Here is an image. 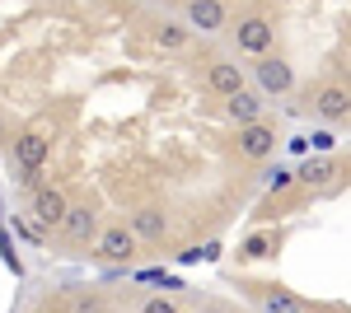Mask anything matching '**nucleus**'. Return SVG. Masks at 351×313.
Segmentation results:
<instances>
[{
    "label": "nucleus",
    "mask_w": 351,
    "mask_h": 313,
    "mask_svg": "<svg viewBox=\"0 0 351 313\" xmlns=\"http://www.w3.org/2000/svg\"><path fill=\"white\" fill-rule=\"evenodd\" d=\"M309 108H314L319 122H342L351 112V89L347 84H319V89L309 94Z\"/></svg>",
    "instance_id": "1"
},
{
    "label": "nucleus",
    "mask_w": 351,
    "mask_h": 313,
    "mask_svg": "<svg viewBox=\"0 0 351 313\" xmlns=\"http://www.w3.org/2000/svg\"><path fill=\"white\" fill-rule=\"evenodd\" d=\"M234 42H239V52H248V56H267L271 52V24L263 14H248V19H239V28H234Z\"/></svg>",
    "instance_id": "2"
},
{
    "label": "nucleus",
    "mask_w": 351,
    "mask_h": 313,
    "mask_svg": "<svg viewBox=\"0 0 351 313\" xmlns=\"http://www.w3.org/2000/svg\"><path fill=\"white\" fill-rule=\"evenodd\" d=\"M66 210H71V201L56 187H38L33 192V220H38V229H61Z\"/></svg>",
    "instance_id": "3"
},
{
    "label": "nucleus",
    "mask_w": 351,
    "mask_h": 313,
    "mask_svg": "<svg viewBox=\"0 0 351 313\" xmlns=\"http://www.w3.org/2000/svg\"><path fill=\"white\" fill-rule=\"evenodd\" d=\"M94 253H99L104 262H112V266H117V262H132L136 234L127 229V225H108V229L99 234V243H94Z\"/></svg>",
    "instance_id": "4"
},
{
    "label": "nucleus",
    "mask_w": 351,
    "mask_h": 313,
    "mask_svg": "<svg viewBox=\"0 0 351 313\" xmlns=\"http://www.w3.org/2000/svg\"><path fill=\"white\" fill-rule=\"evenodd\" d=\"M253 75H258V84H263L267 94H291V84H295V71H291L281 56H258Z\"/></svg>",
    "instance_id": "5"
},
{
    "label": "nucleus",
    "mask_w": 351,
    "mask_h": 313,
    "mask_svg": "<svg viewBox=\"0 0 351 313\" xmlns=\"http://www.w3.org/2000/svg\"><path fill=\"white\" fill-rule=\"evenodd\" d=\"M271 150H276V131H271L267 122H248V127H239V155L243 159H267Z\"/></svg>",
    "instance_id": "6"
},
{
    "label": "nucleus",
    "mask_w": 351,
    "mask_h": 313,
    "mask_svg": "<svg viewBox=\"0 0 351 313\" xmlns=\"http://www.w3.org/2000/svg\"><path fill=\"white\" fill-rule=\"evenodd\" d=\"M188 28H197V33H220L225 28V5L220 0H188Z\"/></svg>",
    "instance_id": "7"
},
{
    "label": "nucleus",
    "mask_w": 351,
    "mask_h": 313,
    "mask_svg": "<svg viewBox=\"0 0 351 313\" xmlns=\"http://www.w3.org/2000/svg\"><path fill=\"white\" fill-rule=\"evenodd\" d=\"M14 155H19V164H24V168H33V173H38V168L47 164V155H52V140H47L43 131H24V136L14 140Z\"/></svg>",
    "instance_id": "8"
},
{
    "label": "nucleus",
    "mask_w": 351,
    "mask_h": 313,
    "mask_svg": "<svg viewBox=\"0 0 351 313\" xmlns=\"http://www.w3.org/2000/svg\"><path fill=\"white\" fill-rule=\"evenodd\" d=\"M206 84L216 89L220 99H230V94H239L243 89V71L234 61H211V71H206Z\"/></svg>",
    "instance_id": "9"
},
{
    "label": "nucleus",
    "mask_w": 351,
    "mask_h": 313,
    "mask_svg": "<svg viewBox=\"0 0 351 313\" xmlns=\"http://www.w3.org/2000/svg\"><path fill=\"white\" fill-rule=\"evenodd\" d=\"M225 112H230L239 127L263 122V99H258V94H248V89H239V94H230V99H225Z\"/></svg>",
    "instance_id": "10"
},
{
    "label": "nucleus",
    "mask_w": 351,
    "mask_h": 313,
    "mask_svg": "<svg viewBox=\"0 0 351 313\" xmlns=\"http://www.w3.org/2000/svg\"><path fill=\"white\" fill-rule=\"evenodd\" d=\"M61 229H66V238L84 243V238L94 234V210H89V206H71V210H66V220H61Z\"/></svg>",
    "instance_id": "11"
},
{
    "label": "nucleus",
    "mask_w": 351,
    "mask_h": 313,
    "mask_svg": "<svg viewBox=\"0 0 351 313\" xmlns=\"http://www.w3.org/2000/svg\"><path fill=\"white\" fill-rule=\"evenodd\" d=\"M132 234L136 238H164L169 234V220H164L160 210H136L132 215Z\"/></svg>",
    "instance_id": "12"
},
{
    "label": "nucleus",
    "mask_w": 351,
    "mask_h": 313,
    "mask_svg": "<svg viewBox=\"0 0 351 313\" xmlns=\"http://www.w3.org/2000/svg\"><path fill=\"white\" fill-rule=\"evenodd\" d=\"M188 38H192L188 24H169V19H164V24L155 28V47H164V52H183Z\"/></svg>",
    "instance_id": "13"
},
{
    "label": "nucleus",
    "mask_w": 351,
    "mask_h": 313,
    "mask_svg": "<svg viewBox=\"0 0 351 313\" xmlns=\"http://www.w3.org/2000/svg\"><path fill=\"white\" fill-rule=\"evenodd\" d=\"M263 309L267 313H304V304H300L291 290H267L263 295Z\"/></svg>",
    "instance_id": "14"
},
{
    "label": "nucleus",
    "mask_w": 351,
    "mask_h": 313,
    "mask_svg": "<svg viewBox=\"0 0 351 313\" xmlns=\"http://www.w3.org/2000/svg\"><path fill=\"white\" fill-rule=\"evenodd\" d=\"M271 248H276V234H271V229H258V234H248V238H243V248H239V253L258 262V258H267Z\"/></svg>",
    "instance_id": "15"
},
{
    "label": "nucleus",
    "mask_w": 351,
    "mask_h": 313,
    "mask_svg": "<svg viewBox=\"0 0 351 313\" xmlns=\"http://www.w3.org/2000/svg\"><path fill=\"white\" fill-rule=\"evenodd\" d=\"M300 178L314 187V183H328V178H337V168H332V159H309V164L300 168Z\"/></svg>",
    "instance_id": "16"
},
{
    "label": "nucleus",
    "mask_w": 351,
    "mask_h": 313,
    "mask_svg": "<svg viewBox=\"0 0 351 313\" xmlns=\"http://www.w3.org/2000/svg\"><path fill=\"white\" fill-rule=\"evenodd\" d=\"M291 183H295V173H286V168H276V173H271V192H286Z\"/></svg>",
    "instance_id": "17"
},
{
    "label": "nucleus",
    "mask_w": 351,
    "mask_h": 313,
    "mask_svg": "<svg viewBox=\"0 0 351 313\" xmlns=\"http://www.w3.org/2000/svg\"><path fill=\"white\" fill-rule=\"evenodd\" d=\"M141 313H178V309H173L169 299H145V309H141Z\"/></svg>",
    "instance_id": "18"
},
{
    "label": "nucleus",
    "mask_w": 351,
    "mask_h": 313,
    "mask_svg": "<svg viewBox=\"0 0 351 313\" xmlns=\"http://www.w3.org/2000/svg\"><path fill=\"white\" fill-rule=\"evenodd\" d=\"M304 313H332V309H304Z\"/></svg>",
    "instance_id": "19"
}]
</instances>
